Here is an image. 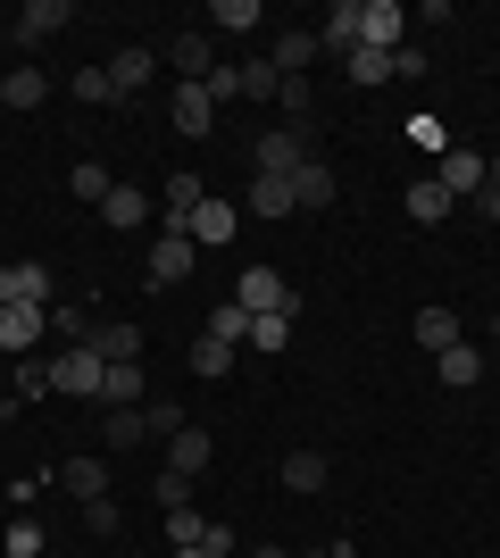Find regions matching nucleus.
<instances>
[{
	"mask_svg": "<svg viewBox=\"0 0 500 558\" xmlns=\"http://www.w3.org/2000/svg\"><path fill=\"white\" fill-rule=\"evenodd\" d=\"M234 359H242V350L209 342V333H200V342H192V375H209V384H217V375H225V367H234Z\"/></svg>",
	"mask_w": 500,
	"mask_h": 558,
	"instance_id": "58836bf2",
	"label": "nucleus"
},
{
	"mask_svg": "<svg viewBox=\"0 0 500 558\" xmlns=\"http://www.w3.org/2000/svg\"><path fill=\"white\" fill-rule=\"evenodd\" d=\"M175 558H209V550H175Z\"/></svg>",
	"mask_w": 500,
	"mask_h": 558,
	"instance_id": "3c124183",
	"label": "nucleus"
},
{
	"mask_svg": "<svg viewBox=\"0 0 500 558\" xmlns=\"http://www.w3.org/2000/svg\"><path fill=\"white\" fill-rule=\"evenodd\" d=\"M68 25H75V9H68V0H25L17 17H9V43H17L25 59H34V50H42L50 34H68Z\"/></svg>",
	"mask_w": 500,
	"mask_h": 558,
	"instance_id": "f03ea898",
	"label": "nucleus"
},
{
	"mask_svg": "<svg viewBox=\"0 0 500 558\" xmlns=\"http://www.w3.org/2000/svg\"><path fill=\"white\" fill-rule=\"evenodd\" d=\"M42 326H50V308L9 301V308H0V350H34V342H42Z\"/></svg>",
	"mask_w": 500,
	"mask_h": 558,
	"instance_id": "4468645a",
	"label": "nucleus"
},
{
	"mask_svg": "<svg viewBox=\"0 0 500 558\" xmlns=\"http://www.w3.org/2000/svg\"><path fill=\"white\" fill-rule=\"evenodd\" d=\"M0 100H9V109H42V100H50V75L34 68V59H25V68H9V75H0Z\"/></svg>",
	"mask_w": 500,
	"mask_h": 558,
	"instance_id": "412c9836",
	"label": "nucleus"
},
{
	"mask_svg": "<svg viewBox=\"0 0 500 558\" xmlns=\"http://www.w3.org/2000/svg\"><path fill=\"white\" fill-rule=\"evenodd\" d=\"M0 109H9V100H0Z\"/></svg>",
	"mask_w": 500,
	"mask_h": 558,
	"instance_id": "864d4df0",
	"label": "nucleus"
},
{
	"mask_svg": "<svg viewBox=\"0 0 500 558\" xmlns=\"http://www.w3.org/2000/svg\"><path fill=\"white\" fill-rule=\"evenodd\" d=\"M417 342H426L434 359H442V350L459 342V317H451V308H417Z\"/></svg>",
	"mask_w": 500,
	"mask_h": 558,
	"instance_id": "7c9ffc66",
	"label": "nucleus"
},
{
	"mask_svg": "<svg viewBox=\"0 0 500 558\" xmlns=\"http://www.w3.org/2000/svg\"><path fill=\"white\" fill-rule=\"evenodd\" d=\"M50 392L100 400V392H109V359H100V350H59V359H50Z\"/></svg>",
	"mask_w": 500,
	"mask_h": 558,
	"instance_id": "f257e3e1",
	"label": "nucleus"
},
{
	"mask_svg": "<svg viewBox=\"0 0 500 558\" xmlns=\"http://www.w3.org/2000/svg\"><path fill=\"white\" fill-rule=\"evenodd\" d=\"M326 475H333L326 450H292L284 459V492H326Z\"/></svg>",
	"mask_w": 500,
	"mask_h": 558,
	"instance_id": "bb28decb",
	"label": "nucleus"
},
{
	"mask_svg": "<svg viewBox=\"0 0 500 558\" xmlns=\"http://www.w3.org/2000/svg\"><path fill=\"white\" fill-rule=\"evenodd\" d=\"M150 75H159V50H150V43H125L118 59H109V84H118V100H134Z\"/></svg>",
	"mask_w": 500,
	"mask_h": 558,
	"instance_id": "1a4fd4ad",
	"label": "nucleus"
},
{
	"mask_svg": "<svg viewBox=\"0 0 500 558\" xmlns=\"http://www.w3.org/2000/svg\"><path fill=\"white\" fill-rule=\"evenodd\" d=\"M93 326H100V317H93L84 301H68V308H59V342H68V350H93Z\"/></svg>",
	"mask_w": 500,
	"mask_h": 558,
	"instance_id": "f704fd0d",
	"label": "nucleus"
},
{
	"mask_svg": "<svg viewBox=\"0 0 500 558\" xmlns=\"http://www.w3.org/2000/svg\"><path fill=\"white\" fill-rule=\"evenodd\" d=\"M200 550H209V558H234V525H217V517H209V534H200Z\"/></svg>",
	"mask_w": 500,
	"mask_h": 558,
	"instance_id": "09e8293b",
	"label": "nucleus"
},
{
	"mask_svg": "<svg viewBox=\"0 0 500 558\" xmlns=\"http://www.w3.org/2000/svg\"><path fill=\"white\" fill-rule=\"evenodd\" d=\"M292 342V317H251V350H284Z\"/></svg>",
	"mask_w": 500,
	"mask_h": 558,
	"instance_id": "79ce46f5",
	"label": "nucleus"
},
{
	"mask_svg": "<svg viewBox=\"0 0 500 558\" xmlns=\"http://www.w3.org/2000/svg\"><path fill=\"white\" fill-rule=\"evenodd\" d=\"M342 68H351V84H367V93H376V84H392V59H383V50H351Z\"/></svg>",
	"mask_w": 500,
	"mask_h": 558,
	"instance_id": "4c0bfd02",
	"label": "nucleus"
},
{
	"mask_svg": "<svg viewBox=\"0 0 500 558\" xmlns=\"http://www.w3.org/2000/svg\"><path fill=\"white\" fill-rule=\"evenodd\" d=\"M401 43H408V9L401 0H367V9H358V50H383V59H392Z\"/></svg>",
	"mask_w": 500,
	"mask_h": 558,
	"instance_id": "39448f33",
	"label": "nucleus"
},
{
	"mask_svg": "<svg viewBox=\"0 0 500 558\" xmlns=\"http://www.w3.org/2000/svg\"><path fill=\"white\" fill-rule=\"evenodd\" d=\"M68 93L84 100V109H109V100H118V84H109V68H75V75H68Z\"/></svg>",
	"mask_w": 500,
	"mask_h": 558,
	"instance_id": "473e14b6",
	"label": "nucleus"
},
{
	"mask_svg": "<svg viewBox=\"0 0 500 558\" xmlns=\"http://www.w3.org/2000/svg\"><path fill=\"white\" fill-rule=\"evenodd\" d=\"M358 9H367V0H333L326 25H317V50H342V59H351L358 50Z\"/></svg>",
	"mask_w": 500,
	"mask_h": 558,
	"instance_id": "f3484780",
	"label": "nucleus"
},
{
	"mask_svg": "<svg viewBox=\"0 0 500 558\" xmlns=\"http://www.w3.org/2000/svg\"><path fill=\"white\" fill-rule=\"evenodd\" d=\"M59 492H75V500H109V459H59Z\"/></svg>",
	"mask_w": 500,
	"mask_h": 558,
	"instance_id": "6ab92c4d",
	"label": "nucleus"
},
{
	"mask_svg": "<svg viewBox=\"0 0 500 558\" xmlns=\"http://www.w3.org/2000/svg\"><path fill=\"white\" fill-rule=\"evenodd\" d=\"M209 100H242V68H234V59H217V68H209Z\"/></svg>",
	"mask_w": 500,
	"mask_h": 558,
	"instance_id": "c03bdc74",
	"label": "nucleus"
},
{
	"mask_svg": "<svg viewBox=\"0 0 500 558\" xmlns=\"http://www.w3.org/2000/svg\"><path fill=\"white\" fill-rule=\"evenodd\" d=\"M167 117H175V134H184V142H200V134L217 125V100H209V84H175Z\"/></svg>",
	"mask_w": 500,
	"mask_h": 558,
	"instance_id": "6e6552de",
	"label": "nucleus"
},
{
	"mask_svg": "<svg viewBox=\"0 0 500 558\" xmlns=\"http://www.w3.org/2000/svg\"><path fill=\"white\" fill-rule=\"evenodd\" d=\"M234 226H242V217L225 209V201H200V209L184 217V233H192V251H217V242H234Z\"/></svg>",
	"mask_w": 500,
	"mask_h": 558,
	"instance_id": "ddd939ff",
	"label": "nucleus"
},
{
	"mask_svg": "<svg viewBox=\"0 0 500 558\" xmlns=\"http://www.w3.org/2000/svg\"><path fill=\"white\" fill-rule=\"evenodd\" d=\"M451 209H459V201H451L442 184H434V175H426V184H408V217H417V226H442Z\"/></svg>",
	"mask_w": 500,
	"mask_h": 558,
	"instance_id": "c85d7f7f",
	"label": "nucleus"
},
{
	"mask_svg": "<svg viewBox=\"0 0 500 558\" xmlns=\"http://www.w3.org/2000/svg\"><path fill=\"white\" fill-rule=\"evenodd\" d=\"M150 500H159V509H184V500H192V475H175V466H159V484H150Z\"/></svg>",
	"mask_w": 500,
	"mask_h": 558,
	"instance_id": "a19ab883",
	"label": "nucleus"
},
{
	"mask_svg": "<svg viewBox=\"0 0 500 558\" xmlns=\"http://www.w3.org/2000/svg\"><path fill=\"white\" fill-rule=\"evenodd\" d=\"M392 75H401V84H417V75H426V50L401 43V50H392Z\"/></svg>",
	"mask_w": 500,
	"mask_h": 558,
	"instance_id": "a18cd8bd",
	"label": "nucleus"
},
{
	"mask_svg": "<svg viewBox=\"0 0 500 558\" xmlns=\"http://www.w3.org/2000/svg\"><path fill=\"white\" fill-rule=\"evenodd\" d=\"M276 109H284L292 134H309V142H317V84H309V75H292L284 93H276Z\"/></svg>",
	"mask_w": 500,
	"mask_h": 558,
	"instance_id": "aec40b11",
	"label": "nucleus"
},
{
	"mask_svg": "<svg viewBox=\"0 0 500 558\" xmlns=\"http://www.w3.org/2000/svg\"><path fill=\"white\" fill-rule=\"evenodd\" d=\"M484 175H492V159H476V150H451V159H442V175H434V184L451 192V201H476V192H484Z\"/></svg>",
	"mask_w": 500,
	"mask_h": 558,
	"instance_id": "2eb2a0df",
	"label": "nucleus"
},
{
	"mask_svg": "<svg viewBox=\"0 0 500 558\" xmlns=\"http://www.w3.org/2000/svg\"><path fill=\"white\" fill-rule=\"evenodd\" d=\"M251 558H292V550H276V542H259V550H251Z\"/></svg>",
	"mask_w": 500,
	"mask_h": 558,
	"instance_id": "8fccbe9b",
	"label": "nucleus"
},
{
	"mask_svg": "<svg viewBox=\"0 0 500 558\" xmlns=\"http://www.w3.org/2000/svg\"><path fill=\"white\" fill-rule=\"evenodd\" d=\"M9 558H42V525H34V517L9 525Z\"/></svg>",
	"mask_w": 500,
	"mask_h": 558,
	"instance_id": "37998d69",
	"label": "nucleus"
},
{
	"mask_svg": "<svg viewBox=\"0 0 500 558\" xmlns=\"http://www.w3.org/2000/svg\"><path fill=\"white\" fill-rule=\"evenodd\" d=\"M200 333H209V342H225V350H251V308H242V301H217Z\"/></svg>",
	"mask_w": 500,
	"mask_h": 558,
	"instance_id": "5701e85b",
	"label": "nucleus"
},
{
	"mask_svg": "<svg viewBox=\"0 0 500 558\" xmlns=\"http://www.w3.org/2000/svg\"><path fill=\"white\" fill-rule=\"evenodd\" d=\"M200 201H209V192H200V175H192V167H175V184H167V209H175V226H184Z\"/></svg>",
	"mask_w": 500,
	"mask_h": 558,
	"instance_id": "e433bc0d",
	"label": "nucleus"
},
{
	"mask_svg": "<svg viewBox=\"0 0 500 558\" xmlns=\"http://www.w3.org/2000/svg\"><path fill=\"white\" fill-rule=\"evenodd\" d=\"M17 301L50 308V267H42V258H17Z\"/></svg>",
	"mask_w": 500,
	"mask_h": 558,
	"instance_id": "ea45409f",
	"label": "nucleus"
},
{
	"mask_svg": "<svg viewBox=\"0 0 500 558\" xmlns=\"http://www.w3.org/2000/svg\"><path fill=\"white\" fill-rule=\"evenodd\" d=\"M93 350L109 367H125V359H143V326H134V317H109V326H93Z\"/></svg>",
	"mask_w": 500,
	"mask_h": 558,
	"instance_id": "a211bd4d",
	"label": "nucleus"
},
{
	"mask_svg": "<svg viewBox=\"0 0 500 558\" xmlns=\"http://www.w3.org/2000/svg\"><path fill=\"white\" fill-rule=\"evenodd\" d=\"M434 375H442L451 392H467V384H484V375H492V359H484V350H467V342H451L442 359H434Z\"/></svg>",
	"mask_w": 500,
	"mask_h": 558,
	"instance_id": "dca6fc26",
	"label": "nucleus"
},
{
	"mask_svg": "<svg viewBox=\"0 0 500 558\" xmlns=\"http://www.w3.org/2000/svg\"><path fill=\"white\" fill-rule=\"evenodd\" d=\"M159 517H167V542H175V550H200V534H209V517L192 509V500H184V509H159Z\"/></svg>",
	"mask_w": 500,
	"mask_h": 558,
	"instance_id": "2f4dec72",
	"label": "nucleus"
},
{
	"mask_svg": "<svg viewBox=\"0 0 500 558\" xmlns=\"http://www.w3.org/2000/svg\"><path fill=\"white\" fill-rule=\"evenodd\" d=\"M84 525H93V534H118V500H84Z\"/></svg>",
	"mask_w": 500,
	"mask_h": 558,
	"instance_id": "de8ad7c7",
	"label": "nucleus"
},
{
	"mask_svg": "<svg viewBox=\"0 0 500 558\" xmlns=\"http://www.w3.org/2000/svg\"><path fill=\"white\" fill-rule=\"evenodd\" d=\"M68 192L100 209V201H109V167H100V159H75V167H68Z\"/></svg>",
	"mask_w": 500,
	"mask_h": 558,
	"instance_id": "72a5a7b5",
	"label": "nucleus"
},
{
	"mask_svg": "<svg viewBox=\"0 0 500 558\" xmlns=\"http://www.w3.org/2000/svg\"><path fill=\"white\" fill-rule=\"evenodd\" d=\"M276 93H284L276 59H267V50H251V59H242V100H276Z\"/></svg>",
	"mask_w": 500,
	"mask_h": 558,
	"instance_id": "cd10ccee",
	"label": "nucleus"
},
{
	"mask_svg": "<svg viewBox=\"0 0 500 558\" xmlns=\"http://www.w3.org/2000/svg\"><path fill=\"white\" fill-rule=\"evenodd\" d=\"M492 384H500V350H492Z\"/></svg>",
	"mask_w": 500,
	"mask_h": 558,
	"instance_id": "603ef678",
	"label": "nucleus"
},
{
	"mask_svg": "<svg viewBox=\"0 0 500 558\" xmlns=\"http://www.w3.org/2000/svg\"><path fill=\"white\" fill-rule=\"evenodd\" d=\"M267 59H276V75H309V59H317V34L309 25H284V34H276V43H267Z\"/></svg>",
	"mask_w": 500,
	"mask_h": 558,
	"instance_id": "f8f14e48",
	"label": "nucleus"
},
{
	"mask_svg": "<svg viewBox=\"0 0 500 558\" xmlns=\"http://www.w3.org/2000/svg\"><path fill=\"white\" fill-rule=\"evenodd\" d=\"M209 25H217V34H259L267 9H259V0H209Z\"/></svg>",
	"mask_w": 500,
	"mask_h": 558,
	"instance_id": "393cba45",
	"label": "nucleus"
},
{
	"mask_svg": "<svg viewBox=\"0 0 500 558\" xmlns=\"http://www.w3.org/2000/svg\"><path fill=\"white\" fill-rule=\"evenodd\" d=\"M100 434H109V450H143L150 442V417H143V409H109Z\"/></svg>",
	"mask_w": 500,
	"mask_h": 558,
	"instance_id": "c756f323",
	"label": "nucleus"
},
{
	"mask_svg": "<svg viewBox=\"0 0 500 558\" xmlns=\"http://www.w3.org/2000/svg\"><path fill=\"white\" fill-rule=\"evenodd\" d=\"M292 209H333V167L326 159H309L292 175Z\"/></svg>",
	"mask_w": 500,
	"mask_h": 558,
	"instance_id": "b1692460",
	"label": "nucleus"
},
{
	"mask_svg": "<svg viewBox=\"0 0 500 558\" xmlns=\"http://www.w3.org/2000/svg\"><path fill=\"white\" fill-rule=\"evenodd\" d=\"M317 150H309V134H292V125H276V134H259L251 142V175H301Z\"/></svg>",
	"mask_w": 500,
	"mask_h": 558,
	"instance_id": "20e7f679",
	"label": "nucleus"
},
{
	"mask_svg": "<svg viewBox=\"0 0 500 558\" xmlns=\"http://www.w3.org/2000/svg\"><path fill=\"white\" fill-rule=\"evenodd\" d=\"M251 217H292V175H251Z\"/></svg>",
	"mask_w": 500,
	"mask_h": 558,
	"instance_id": "a878e982",
	"label": "nucleus"
},
{
	"mask_svg": "<svg viewBox=\"0 0 500 558\" xmlns=\"http://www.w3.org/2000/svg\"><path fill=\"white\" fill-rule=\"evenodd\" d=\"M192 258H200V251H192V233H184V226H167L159 242H150V283H159V292H175V283L192 276Z\"/></svg>",
	"mask_w": 500,
	"mask_h": 558,
	"instance_id": "423d86ee",
	"label": "nucleus"
},
{
	"mask_svg": "<svg viewBox=\"0 0 500 558\" xmlns=\"http://www.w3.org/2000/svg\"><path fill=\"white\" fill-rule=\"evenodd\" d=\"M100 226L143 233V226H150V192H143V184H109V201H100Z\"/></svg>",
	"mask_w": 500,
	"mask_h": 558,
	"instance_id": "9d476101",
	"label": "nucleus"
},
{
	"mask_svg": "<svg viewBox=\"0 0 500 558\" xmlns=\"http://www.w3.org/2000/svg\"><path fill=\"white\" fill-rule=\"evenodd\" d=\"M209 459H217L209 425H175V434H167V466H175V475H200Z\"/></svg>",
	"mask_w": 500,
	"mask_h": 558,
	"instance_id": "9b49d317",
	"label": "nucleus"
},
{
	"mask_svg": "<svg viewBox=\"0 0 500 558\" xmlns=\"http://www.w3.org/2000/svg\"><path fill=\"white\" fill-rule=\"evenodd\" d=\"M167 68H175V84H209V68H217L209 34H200V25H184V34L167 43Z\"/></svg>",
	"mask_w": 500,
	"mask_h": 558,
	"instance_id": "0eeeda50",
	"label": "nucleus"
},
{
	"mask_svg": "<svg viewBox=\"0 0 500 558\" xmlns=\"http://www.w3.org/2000/svg\"><path fill=\"white\" fill-rule=\"evenodd\" d=\"M476 209H484V226H500V159H492V175H484V192H476Z\"/></svg>",
	"mask_w": 500,
	"mask_h": 558,
	"instance_id": "49530a36",
	"label": "nucleus"
},
{
	"mask_svg": "<svg viewBox=\"0 0 500 558\" xmlns=\"http://www.w3.org/2000/svg\"><path fill=\"white\" fill-rule=\"evenodd\" d=\"M234 301L251 308V317H292V308H301V292H292V283L276 276V267H242Z\"/></svg>",
	"mask_w": 500,
	"mask_h": 558,
	"instance_id": "7ed1b4c3",
	"label": "nucleus"
},
{
	"mask_svg": "<svg viewBox=\"0 0 500 558\" xmlns=\"http://www.w3.org/2000/svg\"><path fill=\"white\" fill-rule=\"evenodd\" d=\"M143 400H150V375H143V359L109 367V392H100V409H143Z\"/></svg>",
	"mask_w": 500,
	"mask_h": 558,
	"instance_id": "4be33fe9",
	"label": "nucleus"
},
{
	"mask_svg": "<svg viewBox=\"0 0 500 558\" xmlns=\"http://www.w3.org/2000/svg\"><path fill=\"white\" fill-rule=\"evenodd\" d=\"M9 400H50V359H17V384Z\"/></svg>",
	"mask_w": 500,
	"mask_h": 558,
	"instance_id": "c9c22d12",
	"label": "nucleus"
}]
</instances>
